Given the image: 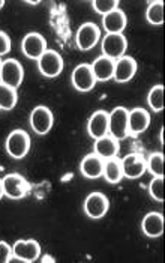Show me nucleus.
<instances>
[{"label":"nucleus","mask_w":165,"mask_h":263,"mask_svg":"<svg viewBox=\"0 0 165 263\" xmlns=\"http://www.w3.org/2000/svg\"><path fill=\"white\" fill-rule=\"evenodd\" d=\"M3 6H5V0H0V9H2Z\"/></svg>","instance_id":"obj_34"},{"label":"nucleus","mask_w":165,"mask_h":263,"mask_svg":"<svg viewBox=\"0 0 165 263\" xmlns=\"http://www.w3.org/2000/svg\"><path fill=\"white\" fill-rule=\"evenodd\" d=\"M126 23V15L120 8H116L102 17V27L107 33H123Z\"/></svg>","instance_id":"obj_19"},{"label":"nucleus","mask_w":165,"mask_h":263,"mask_svg":"<svg viewBox=\"0 0 165 263\" xmlns=\"http://www.w3.org/2000/svg\"><path fill=\"white\" fill-rule=\"evenodd\" d=\"M87 133L93 140L108 136V113L104 110L92 113V116L87 121Z\"/></svg>","instance_id":"obj_16"},{"label":"nucleus","mask_w":165,"mask_h":263,"mask_svg":"<svg viewBox=\"0 0 165 263\" xmlns=\"http://www.w3.org/2000/svg\"><path fill=\"white\" fill-rule=\"evenodd\" d=\"M3 196H5V193H3V183H2V179H0V200H2Z\"/></svg>","instance_id":"obj_32"},{"label":"nucleus","mask_w":165,"mask_h":263,"mask_svg":"<svg viewBox=\"0 0 165 263\" xmlns=\"http://www.w3.org/2000/svg\"><path fill=\"white\" fill-rule=\"evenodd\" d=\"M104 160L99 158L95 152L86 155L80 162V173L87 179H98L102 176Z\"/></svg>","instance_id":"obj_18"},{"label":"nucleus","mask_w":165,"mask_h":263,"mask_svg":"<svg viewBox=\"0 0 165 263\" xmlns=\"http://www.w3.org/2000/svg\"><path fill=\"white\" fill-rule=\"evenodd\" d=\"M93 152H95L99 158H102L104 161H105V160H110V158H116V157H117V152H119L117 140H114L111 136H104L101 139L95 140Z\"/></svg>","instance_id":"obj_20"},{"label":"nucleus","mask_w":165,"mask_h":263,"mask_svg":"<svg viewBox=\"0 0 165 263\" xmlns=\"http://www.w3.org/2000/svg\"><path fill=\"white\" fill-rule=\"evenodd\" d=\"M126 48H128V41L123 36V33H107L101 42L102 56L111 61H117L125 56Z\"/></svg>","instance_id":"obj_6"},{"label":"nucleus","mask_w":165,"mask_h":263,"mask_svg":"<svg viewBox=\"0 0 165 263\" xmlns=\"http://www.w3.org/2000/svg\"><path fill=\"white\" fill-rule=\"evenodd\" d=\"M24 79V69L21 63L15 59H6L2 62V69H0V83L18 89Z\"/></svg>","instance_id":"obj_10"},{"label":"nucleus","mask_w":165,"mask_h":263,"mask_svg":"<svg viewBox=\"0 0 165 263\" xmlns=\"http://www.w3.org/2000/svg\"><path fill=\"white\" fill-rule=\"evenodd\" d=\"M147 104L155 113H161L164 110V86L156 84L147 93Z\"/></svg>","instance_id":"obj_26"},{"label":"nucleus","mask_w":165,"mask_h":263,"mask_svg":"<svg viewBox=\"0 0 165 263\" xmlns=\"http://www.w3.org/2000/svg\"><path fill=\"white\" fill-rule=\"evenodd\" d=\"M11 51V38L6 32L0 30V58Z\"/></svg>","instance_id":"obj_29"},{"label":"nucleus","mask_w":165,"mask_h":263,"mask_svg":"<svg viewBox=\"0 0 165 263\" xmlns=\"http://www.w3.org/2000/svg\"><path fill=\"white\" fill-rule=\"evenodd\" d=\"M3 183V193L8 199L11 200H20L24 199L29 191H30V183L27 179H24V176H21L18 173H9L6 176L2 178Z\"/></svg>","instance_id":"obj_3"},{"label":"nucleus","mask_w":165,"mask_h":263,"mask_svg":"<svg viewBox=\"0 0 165 263\" xmlns=\"http://www.w3.org/2000/svg\"><path fill=\"white\" fill-rule=\"evenodd\" d=\"M29 122L33 133H36L38 136H45L51 131L54 125V116L47 105H36L30 113Z\"/></svg>","instance_id":"obj_4"},{"label":"nucleus","mask_w":165,"mask_h":263,"mask_svg":"<svg viewBox=\"0 0 165 263\" xmlns=\"http://www.w3.org/2000/svg\"><path fill=\"white\" fill-rule=\"evenodd\" d=\"M71 81H72L74 89L78 92H90L98 83L93 76L90 65H87V63H80L74 68Z\"/></svg>","instance_id":"obj_12"},{"label":"nucleus","mask_w":165,"mask_h":263,"mask_svg":"<svg viewBox=\"0 0 165 263\" xmlns=\"http://www.w3.org/2000/svg\"><path fill=\"white\" fill-rule=\"evenodd\" d=\"M38 69L41 76L47 79H56L62 74L63 58L56 50H47L41 58L38 59Z\"/></svg>","instance_id":"obj_5"},{"label":"nucleus","mask_w":165,"mask_h":263,"mask_svg":"<svg viewBox=\"0 0 165 263\" xmlns=\"http://www.w3.org/2000/svg\"><path fill=\"white\" fill-rule=\"evenodd\" d=\"M146 20L152 26H161L164 23V2H150L146 9Z\"/></svg>","instance_id":"obj_24"},{"label":"nucleus","mask_w":165,"mask_h":263,"mask_svg":"<svg viewBox=\"0 0 165 263\" xmlns=\"http://www.w3.org/2000/svg\"><path fill=\"white\" fill-rule=\"evenodd\" d=\"M149 194L155 202H164V178H153L149 183Z\"/></svg>","instance_id":"obj_27"},{"label":"nucleus","mask_w":165,"mask_h":263,"mask_svg":"<svg viewBox=\"0 0 165 263\" xmlns=\"http://www.w3.org/2000/svg\"><path fill=\"white\" fill-rule=\"evenodd\" d=\"M104 179L108 183H119L123 179V170H122V164L120 160L117 158H110L104 161Z\"/></svg>","instance_id":"obj_22"},{"label":"nucleus","mask_w":165,"mask_h":263,"mask_svg":"<svg viewBox=\"0 0 165 263\" xmlns=\"http://www.w3.org/2000/svg\"><path fill=\"white\" fill-rule=\"evenodd\" d=\"M12 254L18 257L21 263H33L39 260L41 245L35 239H18L12 245Z\"/></svg>","instance_id":"obj_11"},{"label":"nucleus","mask_w":165,"mask_h":263,"mask_svg":"<svg viewBox=\"0 0 165 263\" xmlns=\"http://www.w3.org/2000/svg\"><path fill=\"white\" fill-rule=\"evenodd\" d=\"M93 9L99 14V15H105L111 11H114L116 8H119V2L117 0H93L92 2Z\"/></svg>","instance_id":"obj_28"},{"label":"nucleus","mask_w":165,"mask_h":263,"mask_svg":"<svg viewBox=\"0 0 165 263\" xmlns=\"http://www.w3.org/2000/svg\"><path fill=\"white\" fill-rule=\"evenodd\" d=\"M120 164H122V170H123V178L131 179V181L140 179L147 172L146 158L138 152L128 154L126 157L120 160Z\"/></svg>","instance_id":"obj_13"},{"label":"nucleus","mask_w":165,"mask_h":263,"mask_svg":"<svg viewBox=\"0 0 165 263\" xmlns=\"http://www.w3.org/2000/svg\"><path fill=\"white\" fill-rule=\"evenodd\" d=\"M146 167L153 178H164V154L152 152L146 160Z\"/></svg>","instance_id":"obj_25"},{"label":"nucleus","mask_w":165,"mask_h":263,"mask_svg":"<svg viewBox=\"0 0 165 263\" xmlns=\"http://www.w3.org/2000/svg\"><path fill=\"white\" fill-rule=\"evenodd\" d=\"M128 115L129 110L125 107H116L108 113V136H111L117 142H122L129 137Z\"/></svg>","instance_id":"obj_2"},{"label":"nucleus","mask_w":165,"mask_h":263,"mask_svg":"<svg viewBox=\"0 0 165 263\" xmlns=\"http://www.w3.org/2000/svg\"><path fill=\"white\" fill-rule=\"evenodd\" d=\"M12 256V247L5 241H0V263H9Z\"/></svg>","instance_id":"obj_30"},{"label":"nucleus","mask_w":165,"mask_h":263,"mask_svg":"<svg viewBox=\"0 0 165 263\" xmlns=\"http://www.w3.org/2000/svg\"><path fill=\"white\" fill-rule=\"evenodd\" d=\"M17 101H18L17 89L0 83V110H5V111L12 110L17 105Z\"/></svg>","instance_id":"obj_23"},{"label":"nucleus","mask_w":165,"mask_h":263,"mask_svg":"<svg viewBox=\"0 0 165 263\" xmlns=\"http://www.w3.org/2000/svg\"><path fill=\"white\" fill-rule=\"evenodd\" d=\"M150 113L141 108V107H135L129 111L128 115V129H129V136H140L147 128L150 126Z\"/></svg>","instance_id":"obj_14"},{"label":"nucleus","mask_w":165,"mask_h":263,"mask_svg":"<svg viewBox=\"0 0 165 263\" xmlns=\"http://www.w3.org/2000/svg\"><path fill=\"white\" fill-rule=\"evenodd\" d=\"M2 62H3V61H0V69H2Z\"/></svg>","instance_id":"obj_35"},{"label":"nucleus","mask_w":165,"mask_h":263,"mask_svg":"<svg viewBox=\"0 0 165 263\" xmlns=\"http://www.w3.org/2000/svg\"><path fill=\"white\" fill-rule=\"evenodd\" d=\"M90 68L93 71L96 81H108L114 76V61H111L105 56L96 58L90 65Z\"/></svg>","instance_id":"obj_21"},{"label":"nucleus","mask_w":165,"mask_h":263,"mask_svg":"<svg viewBox=\"0 0 165 263\" xmlns=\"http://www.w3.org/2000/svg\"><path fill=\"white\" fill-rule=\"evenodd\" d=\"M138 65L137 61L131 56H122L120 59L114 61V76L113 79L117 83H128L134 79V76L137 74Z\"/></svg>","instance_id":"obj_15"},{"label":"nucleus","mask_w":165,"mask_h":263,"mask_svg":"<svg viewBox=\"0 0 165 263\" xmlns=\"http://www.w3.org/2000/svg\"><path fill=\"white\" fill-rule=\"evenodd\" d=\"M47 50V41L41 33L30 32L21 41V53L30 61H38Z\"/></svg>","instance_id":"obj_9"},{"label":"nucleus","mask_w":165,"mask_h":263,"mask_svg":"<svg viewBox=\"0 0 165 263\" xmlns=\"http://www.w3.org/2000/svg\"><path fill=\"white\" fill-rule=\"evenodd\" d=\"M141 230L147 238H159L164 233V215L161 212H149L141 221Z\"/></svg>","instance_id":"obj_17"},{"label":"nucleus","mask_w":165,"mask_h":263,"mask_svg":"<svg viewBox=\"0 0 165 263\" xmlns=\"http://www.w3.org/2000/svg\"><path fill=\"white\" fill-rule=\"evenodd\" d=\"M101 40V30L99 27L89 21V23H84L78 27L77 33H75V42H77V47L81 50V51H89L92 50L93 47H96V44Z\"/></svg>","instance_id":"obj_8"},{"label":"nucleus","mask_w":165,"mask_h":263,"mask_svg":"<svg viewBox=\"0 0 165 263\" xmlns=\"http://www.w3.org/2000/svg\"><path fill=\"white\" fill-rule=\"evenodd\" d=\"M42 263H47V262H51V263H56V259L54 257H51V256H44L39 259Z\"/></svg>","instance_id":"obj_31"},{"label":"nucleus","mask_w":165,"mask_h":263,"mask_svg":"<svg viewBox=\"0 0 165 263\" xmlns=\"http://www.w3.org/2000/svg\"><path fill=\"white\" fill-rule=\"evenodd\" d=\"M24 3H27V5H39L38 0H36V2H24Z\"/></svg>","instance_id":"obj_33"},{"label":"nucleus","mask_w":165,"mask_h":263,"mask_svg":"<svg viewBox=\"0 0 165 263\" xmlns=\"http://www.w3.org/2000/svg\"><path fill=\"white\" fill-rule=\"evenodd\" d=\"M84 214L92 220H101L110 209V200L102 193H90L82 204Z\"/></svg>","instance_id":"obj_7"},{"label":"nucleus","mask_w":165,"mask_h":263,"mask_svg":"<svg viewBox=\"0 0 165 263\" xmlns=\"http://www.w3.org/2000/svg\"><path fill=\"white\" fill-rule=\"evenodd\" d=\"M30 144H32L30 136L24 129H14L6 137L5 149L12 160H23L29 154Z\"/></svg>","instance_id":"obj_1"}]
</instances>
